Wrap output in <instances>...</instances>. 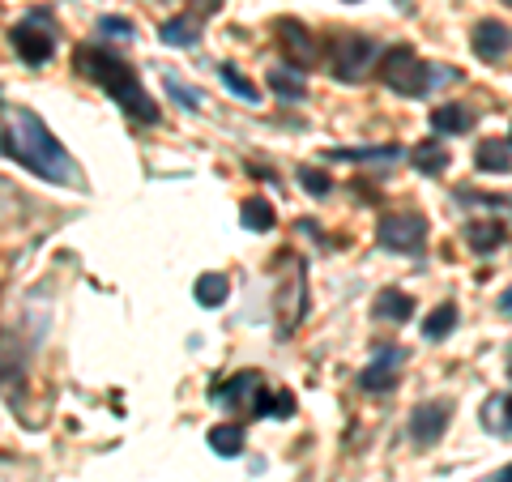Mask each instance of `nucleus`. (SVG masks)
<instances>
[{
    "label": "nucleus",
    "instance_id": "obj_1",
    "mask_svg": "<svg viewBox=\"0 0 512 482\" xmlns=\"http://www.w3.org/2000/svg\"><path fill=\"white\" fill-rule=\"evenodd\" d=\"M0 154L18 158L26 171H35L52 184H77V163L30 107H5V116H0Z\"/></svg>",
    "mask_w": 512,
    "mask_h": 482
},
{
    "label": "nucleus",
    "instance_id": "obj_2",
    "mask_svg": "<svg viewBox=\"0 0 512 482\" xmlns=\"http://www.w3.org/2000/svg\"><path fill=\"white\" fill-rule=\"evenodd\" d=\"M77 73H86L90 82H99L137 124H158V107L150 103V94H146V86H141L137 69L128 60H120L116 52L94 47V43L77 47Z\"/></svg>",
    "mask_w": 512,
    "mask_h": 482
},
{
    "label": "nucleus",
    "instance_id": "obj_3",
    "mask_svg": "<svg viewBox=\"0 0 512 482\" xmlns=\"http://www.w3.org/2000/svg\"><path fill=\"white\" fill-rule=\"evenodd\" d=\"M380 82L389 86L393 94H406V99H423V94L431 90V82H436V73L427 69V64L414 56V47H393V52H384L380 60Z\"/></svg>",
    "mask_w": 512,
    "mask_h": 482
},
{
    "label": "nucleus",
    "instance_id": "obj_4",
    "mask_svg": "<svg viewBox=\"0 0 512 482\" xmlns=\"http://www.w3.org/2000/svg\"><path fill=\"white\" fill-rule=\"evenodd\" d=\"M325 52H329V69L338 82H359V77L372 69V60H376V39H367V35H333L325 43Z\"/></svg>",
    "mask_w": 512,
    "mask_h": 482
},
{
    "label": "nucleus",
    "instance_id": "obj_5",
    "mask_svg": "<svg viewBox=\"0 0 512 482\" xmlns=\"http://www.w3.org/2000/svg\"><path fill=\"white\" fill-rule=\"evenodd\" d=\"M376 235H380V248L402 252V256H419L423 244H427V218L423 214H406V210L384 214Z\"/></svg>",
    "mask_w": 512,
    "mask_h": 482
},
{
    "label": "nucleus",
    "instance_id": "obj_6",
    "mask_svg": "<svg viewBox=\"0 0 512 482\" xmlns=\"http://www.w3.org/2000/svg\"><path fill=\"white\" fill-rule=\"evenodd\" d=\"M13 52H18L26 64L52 60V52H56V35H52V26H47L43 13H30L26 22L13 26Z\"/></svg>",
    "mask_w": 512,
    "mask_h": 482
},
{
    "label": "nucleus",
    "instance_id": "obj_7",
    "mask_svg": "<svg viewBox=\"0 0 512 482\" xmlns=\"http://www.w3.org/2000/svg\"><path fill=\"white\" fill-rule=\"evenodd\" d=\"M448 423H453V406L448 401H423L410 414V440L414 444H440Z\"/></svg>",
    "mask_w": 512,
    "mask_h": 482
},
{
    "label": "nucleus",
    "instance_id": "obj_8",
    "mask_svg": "<svg viewBox=\"0 0 512 482\" xmlns=\"http://www.w3.org/2000/svg\"><path fill=\"white\" fill-rule=\"evenodd\" d=\"M402 363H406V350L402 346H384L380 355L359 372V389L363 393H389L393 384H397V367H402Z\"/></svg>",
    "mask_w": 512,
    "mask_h": 482
},
{
    "label": "nucleus",
    "instance_id": "obj_9",
    "mask_svg": "<svg viewBox=\"0 0 512 482\" xmlns=\"http://www.w3.org/2000/svg\"><path fill=\"white\" fill-rule=\"evenodd\" d=\"M278 43L286 47V56H291V60L299 64V69H308V64H316V60H320V52H325V47H320V39H316L303 22H278Z\"/></svg>",
    "mask_w": 512,
    "mask_h": 482
},
{
    "label": "nucleus",
    "instance_id": "obj_10",
    "mask_svg": "<svg viewBox=\"0 0 512 482\" xmlns=\"http://www.w3.org/2000/svg\"><path fill=\"white\" fill-rule=\"evenodd\" d=\"M508 43H512L508 26H504V22H495V18H483V22L474 26V35H470L474 56H478V60H487V64L500 60V56L508 52Z\"/></svg>",
    "mask_w": 512,
    "mask_h": 482
},
{
    "label": "nucleus",
    "instance_id": "obj_11",
    "mask_svg": "<svg viewBox=\"0 0 512 482\" xmlns=\"http://www.w3.org/2000/svg\"><path fill=\"white\" fill-rule=\"evenodd\" d=\"M256 393H261V372H239L227 384H214V389H210V397L227 401V406H239V410H252Z\"/></svg>",
    "mask_w": 512,
    "mask_h": 482
},
{
    "label": "nucleus",
    "instance_id": "obj_12",
    "mask_svg": "<svg viewBox=\"0 0 512 482\" xmlns=\"http://www.w3.org/2000/svg\"><path fill=\"white\" fill-rule=\"evenodd\" d=\"M466 244L478 256H491V252H500L508 244V227L504 222H495V218H474L466 227Z\"/></svg>",
    "mask_w": 512,
    "mask_h": 482
},
{
    "label": "nucleus",
    "instance_id": "obj_13",
    "mask_svg": "<svg viewBox=\"0 0 512 482\" xmlns=\"http://www.w3.org/2000/svg\"><path fill=\"white\" fill-rule=\"evenodd\" d=\"M474 124H478V116L461 103H440L436 111H431V128H436L440 137H461V133H470Z\"/></svg>",
    "mask_w": 512,
    "mask_h": 482
},
{
    "label": "nucleus",
    "instance_id": "obj_14",
    "mask_svg": "<svg viewBox=\"0 0 512 482\" xmlns=\"http://www.w3.org/2000/svg\"><path fill=\"white\" fill-rule=\"evenodd\" d=\"M410 158H414V167H419L423 175H444V171H448V163H453L440 137H427L423 146H414V150H410Z\"/></svg>",
    "mask_w": 512,
    "mask_h": 482
},
{
    "label": "nucleus",
    "instance_id": "obj_15",
    "mask_svg": "<svg viewBox=\"0 0 512 482\" xmlns=\"http://www.w3.org/2000/svg\"><path fill=\"white\" fill-rule=\"evenodd\" d=\"M474 167L487 171V175L512 171V146H508V141H483V146L474 150Z\"/></svg>",
    "mask_w": 512,
    "mask_h": 482
},
{
    "label": "nucleus",
    "instance_id": "obj_16",
    "mask_svg": "<svg viewBox=\"0 0 512 482\" xmlns=\"http://www.w3.org/2000/svg\"><path fill=\"white\" fill-rule=\"evenodd\" d=\"M269 90L278 94V99H308V77H303V69H269Z\"/></svg>",
    "mask_w": 512,
    "mask_h": 482
},
{
    "label": "nucleus",
    "instance_id": "obj_17",
    "mask_svg": "<svg viewBox=\"0 0 512 482\" xmlns=\"http://www.w3.org/2000/svg\"><path fill=\"white\" fill-rule=\"evenodd\" d=\"M376 316L393 320V325H406V320L414 316V299L406 291H380L376 295Z\"/></svg>",
    "mask_w": 512,
    "mask_h": 482
},
{
    "label": "nucleus",
    "instance_id": "obj_18",
    "mask_svg": "<svg viewBox=\"0 0 512 482\" xmlns=\"http://www.w3.org/2000/svg\"><path fill=\"white\" fill-rule=\"evenodd\" d=\"M239 222H244L248 231H274L278 214H274V205H269L265 197H248L244 205H239Z\"/></svg>",
    "mask_w": 512,
    "mask_h": 482
},
{
    "label": "nucleus",
    "instance_id": "obj_19",
    "mask_svg": "<svg viewBox=\"0 0 512 482\" xmlns=\"http://www.w3.org/2000/svg\"><path fill=\"white\" fill-rule=\"evenodd\" d=\"M231 291V282L222 278V273H201L197 286H192V295H197L201 308H222V299H227Z\"/></svg>",
    "mask_w": 512,
    "mask_h": 482
},
{
    "label": "nucleus",
    "instance_id": "obj_20",
    "mask_svg": "<svg viewBox=\"0 0 512 482\" xmlns=\"http://www.w3.org/2000/svg\"><path fill=\"white\" fill-rule=\"evenodd\" d=\"M210 448L218 457H239L244 453V427H235V423H222L210 431Z\"/></svg>",
    "mask_w": 512,
    "mask_h": 482
},
{
    "label": "nucleus",
    "instance_id": "obj_21",
    "mask_svg": "<svg viewBox=\"0 0 512 482\" xmlns=\"http://www.w3.org/2000/svg\"><path fill=\"white\" fill-rule=\"evenodd\" d=\"M457 329V308L453 303H440L436 312H427V320H423V337L427 342H440V337H448Z\"/></svg>",
    "mask_w": 512,
    "mask_h": 482
},
{
    "label": "nucleus",
    "instance_id": "obj_22",
    "mask_svg": "<svg viewBox=\"0 0 512 482\" xmlns=\"http://www.w3.org/2000/svg\"><path fill=\"white\" fill-rule=\"evenodd\" d=\"M163 43L167 47H192L197 43V18H171V22H163Z\"/></svg>",
    "mask_w": 512,
    "mask_h": 482
},
{
    "label": "nucleus",
    "instance_id": "obj_23",
    "mask_svg": "<svg viewBox=\"0 0 512 482\" xmlns=\"http://www.w3.org/2000/svg\"><path fill=\"white\" fill-rule=\"evenodd\" d=\"M218 77H222V86H227L231 94H239V99H248V103H256V82H248L244 73L235 69V64H222L218 69Z\"/></svg>",
    "mask_w": 512,
    "mask_h": 482
},
{
    "label": "nucleus",
    "instance_id": "obj_24",
    "mask_svg": "<svg viewBox=\"0 0 512 482\" xmlns=\"http://www.w3.org/2000/svg\"><path fill=\"white\" fill-rule=\"evenodd\" d=\"M163 86H167V94H171V99L180 103L184 111H201V90H184L180 77H171V73L163 77Z\"/></svg>",
    "mask_w": 512,
    "mask_h": 482
},
{
    "label": "nucleus",
    "instance_id": "obj_25",
    "mask_svg": "<svg viewBox=\"0 0 512 482\" xmlns=\"http://www.w3.org/2000/svg\"><path fill=\"white\" fill-rule=\"evenodd\" d=\"M402 150L397 146H380V150H333L329 158H359V163H389V158H397Z\"/></svg>",
    "mask_w": 512,
    "mask_h": 482
},
{
    "label": "nucleus",
    "instance_id": "obj_26",
    "mask_svg": "<svg viewBox=\"0 0 512 482\" xmlns=\"http://www.w3.org/2000/svg\"><path fill=\"white\" fill-rule=\"evenodd\" d=\"M299 184L308 188L312 197H329V192H333V180L325 171H316V167H299Z\"/></svg>",
    "mask_w": 512,
    "mask_h": 482
},
{
    "label": "nucleus",
    "instance_id": "obj_27",
    "mask_svg": "<svg viewBox=\"0 0 512 482\" xmlns=\"http://www.w3.org/2000/svg\"><path fill=\"white\" fill-rule=\"evenodd\" d=\"M269 414H274V419H291V414H295V397L286 393V389L269 393Z\"/></svg>",
    "mask_w": 512,
    "mask_h": 482
},
{
    "label": "nucleus",
    "instance_id": "obj_28",
    "mask_svg": "<svg viewBox=\"0 0 512 482\" xmlns=\"http://www.w3.org/2000/svg\"><path fill=\"white\" fill-rule=\"evenodd\" d=\"M99 30L111 39H133V22L128 18H99Z\"/></svg>",
    "mask_w": 512,
    "mask_h": 482
},
{
    "label": "nucleus",
    "instance_id": "obj_29",
    "mask_svg": "<svg viewBox=\"0 0 512 482\" xmlns=\"http://www.w3.org/2000/svg\"><path fill=\"white\" fill-rule=\"evenodd\" d=\"M500 312H504V316H512V286H508V291L500 295Z\"/></svg>",
    "mask_w": 512,
    "mask_h": 482
},
{
    "label": "nucleus",
    "instance_id": "obj_30",
    "mask_svg": "<svg viewBox=\"0 0 512 482\" xmlns=\"http://www.w3.org/2000/svg\"><path fill=\"white\" fill-rule=\"evenodd\" d=\"M491 482H512V465H504V470H500V474H495Z\"/></svg>",
    "mask_w": 512,
    "mask_h": 482
},
{
    "label": "nucleus",
    "instance_id": "obj_31",
    "mask_svg": "<svg viewBox=\"0 0 512 482\" xmlns=\"http://www.w3.org/2000/svg\"><path fill=\"white\" fill-rule=\"evenodd\" d=\"M500 406H504V419H508V427H512V397H504Z\"/></svg>",
    "mask_w": 512,
    "mask_h": 482
},
{
    "label": "nucleus",
    "instance_id": "obj_32",
    "mask_svg": "<svg viewBox=\"0 0 512 482\" xmlns=\"http://www.w3.org/2000/svg\"><path fill=\"white\" fill-rule=\"evenodd\" d=\"M508 380H512V350H508Z\"/></svg>",
    "mask_w": 512,
    "mask_h": 482
},
{
    "label": "nucleus",
    "instance_id": "obj_33",
    "mask_svg": "<svg viewBox=\"0 0 512 482\" xmlns=\"http://www.w3.org/2000/svg\"><path fill=\"white\" fill-rule=\"evenodd\" d=\"M508 146H512V141H508Z\"/></svg>",
    "mask_w": 512,
    "mask_h": 482
},
{
    "label": "nucleus",
    "instance_id": "obj_34",
    "mask_svg": "<svg viewBox=\"0 0 512 482\" xmlns=\"http://www.w3.org/2000/svg\"><path fill=\"white\" fill-rule=\"evenodd\" d=\"M508 5H512V0H508Z\"/></svg>",
    "mask_w": 512,
    "mask_h": 482
}]
</instances>
